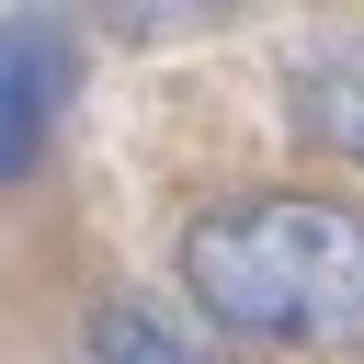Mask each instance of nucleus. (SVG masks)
Masks as SVG:
<instances>
[{"label":"nucleus","mask_w":364,"mask_h":364,"mask_svg":"<svg viewBox=\"0 0 364 364\" xmlns=\"http://www.w3.org/2000/svg\"><path fill=\"white\" fill-rule=\"evenodd\" d=\"M182 284L216 330L284 353H364V205L239 193L182 228Z\"/></svg>","instance_id":"obj_1"},{"label":"nucleus","mask_w":364,"mask_h":364,"mask_svg":"<svg viewBox=\"0 0 364 364\" xmlns=\"http://www.w3.org/2000/svg\"><path fill=\"white\" fill-rule=\"evenodd\" d=\"M68 80H80V68H68V34H57V23H0V182L34 171Z\"/></svg>","instance_id":"obj_2"},{"label":"nucleus","mask_w":364,"mask_h":364,"mask_svg":"<svg viewBox=\"0 0 364 364\" xmlns=\"http://www.w3.org/2000/svg\"><path fill=\"white\" fill-rule=\"evenodd\" d=\"M296 125H307L330 159H364V46L296 57Z\"/></svg>","instance_id":"obj_3"},{"label":"nucleus","mask_w":364,"mask_h":364,"mask_svg":"<svg viewBox=\"0 0 364 364\" xmlns=\"http://www.w3.org/2000/svg\"><path fill=\"white\" fill-rule=\"evenodd\" d=\"M80 353H91V364H205L171 318H148V307H125V296L91 307V341H80Z\"/></svg>","instance_id":"obj_4"}]
</instances>
